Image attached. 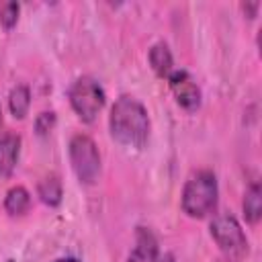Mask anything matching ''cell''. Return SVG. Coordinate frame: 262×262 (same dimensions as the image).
Listing matches in <instances>:
<instances>
[{"mask_svg":"<svg viewBox=\"0 0 262 262\" xmlns=\"http://www.w3.org/2000/svg\"><path fill=\"white\" fill-rule=\"evenodd\" d=\"M108 129L113 139L121 145L141 149L149 137V117L145 106L129 94L119 96L108 115Z\"/></svg>","mask_w":262,"mask_h":262,"instance_id":"6da1fadb","label":"cell"},{"mask_svg":"<svg viewBox=\"0 0 262 262\" xmlns=\"http://www.w3.org/2000/svg\"><path fill=\"white\" fill-rule=\"evenodd\" d=\"M217 196H219V188H217L215 174L211 170H199L186 180L182 188L180 205L188 217L203 219L215 211Z\"/></svg>","mask_w":262,"mask_h":262,"instance_id":"7a4b0ae2","label":"cell"},{"mask_svg":"<svg viewBox=\"0 0 262 262\" xmlns=\"http://www.w3.org/2000/svg\"><path fill=\"white\" fill-rule=\"evenodd\" d=\"M68 98H70L74 113L84 123H92L106 102V94L102 86L90 76H82L74 80L68 90Z\"/></svg>","mask_w":262,"mask_h":262,"instance_id":"3957f363","label":"cell"},{"mask_svg":"<svg viewBox=\"0 0 262 262\" xmlns=\"http://www.w3.org/2000/svg\"><path fill=\"white\" fill-rule=\"evenodd\" d=\"M70 164L82 184H94L100 174V154L94 139L78 133L70 139Z\"/></svg>","mask_w":262,"mask_h":262,"instance_id":"277c9868","label":"cell"},{"mask_svg":"<svg viewBox=\"0 0 262 262\" xmlns=\"http://www.w3.org/2000/svg\"><path fill=\"white\" fill-rule=\"evenodd\" d=\"M211 237L229 258H242L248 252V237L231 213H221L211 221Z\"/></svg>","mask_w":262,"mask_h":262,"instance_id":"5b68a950","label":"cell"},{"mask_svg":"<svg viewBox=\"0 0 262 262\" xmlns=\"http://www.w3.org/2000/svg\"><path fill=\"white\" fill-rule=\"evenodd\" d=\"M168 84L176 102L182 108L196 111L201 106V90L186 70H172V74L168 76Z\"/></svg>","mask_w":262,"mask_h":262,"instance_id":"8992f818","label":"cell"},{"mask_svg":"<svg viewBox=\"0 0 262 262\" xmlns=\"http://www.w3.org/2000/svg\"><path fill=\"white\" fill-rule=\"evenodd\" d=\"M158 256H160V248H158L156 235L145 227H137L135 246H133L127 262H156Z\"/></svg>","mask_w":262,"mask_h":262,"instance_id":"52a82bcc","label":"cell"},{"mask_svg":"<svg viewBox=\"0 0 262 262\" xmlns=\"http://www.w3.org/2000/svg\"><path fill=\"white\" fill-rule=\"evenodd\" d=\"M20 154V137L14 133L0 135V180H6L18 162Z\"/></svg>","mask_w":262,"mask_h":262,"instance_id":"ba28073f","label":"cell"},{"mask_svg":"<svg viewBox=\"0 0 262 262\" xmlns=\"http://www.w3.org/2000/svg\"><path fill=\"white\" fill-rule=\"evenodd\" d=\"M147 59H149V66L151 70L156 72V76L160 78H168L174 70V59H172V51L168 47V43L164 41H158L149 47V53H147Z\"/></svg>","mask_w":262,"mask_h":262,"instance_id":"9c48e42d","label":"cell"},{"mask_svg":"<svg viewBox=\"0 0 262 262\" xmlns=\"http://www.w3.org/2000/svg\"><path fill=\"white\" fill-rule=\"evenodd\" d=\"M244 219L252 225H256L262 217V188L260 182H252L244 194Z\"/></svg>","mask_w":262,"mask_h":262,"instance_id":"30bf717a","label":"cell"},{"mask_svg":"<svg viewBox=\"0 0 262 262\" xmlns=\"http://www.w3.org/2000/svg\"><path fill=\"white\" fill-rule=\"evenodd\" d=\"M29 207H31V194H29V190L25 186L16 184V186H12L6 192V196H4V209H6L8 215H12V217L23 215V213L29 211Z\"/></svg>","mask_w":262,"mask_h":262,"instance_id":"8fae6325","label":"cell"},{"mask_svg":"<svg viewBox=\"0 0 262 262\" xmlns=\"http://www.w3.org/2000/svg\"><path fill=\"white\" fill-rule=\"evenodd\" d=\"M37 194L39 199L49 205V207H57L61 203V196H63V188H61V180L55 176V174H49L45 176L39 184H37Z\"/></svg>","mask_w":262,"mask_h":262,"instance_id":"7c38bea8","label":"cell"},{"mask_svg":"<svg viewBox=\"0 0 262 262\" xmlns=\"http://www.w3.org/2000/svg\"><path fill=\"white\" fill-rule=\"evenodd\" d=\"M8 106L14 119H25L31 106V90L25 84H16L8 94Z\"/></svg>","mask_w":262,"mask_h":262,"instance_id":"4fadbf2b","label":"cell"},{"mask_svg":"<svg viewBox=\"0 0 262 262\" xmlns=\"http://www.w3.org/2000/svg\"><path fill=\"white\" fill-rule=\"evenodd\" d=\"M18 12H20V6L18 2H12V0H0V25L4 29H12L18 20Z\"/></svg>","mask_w":262,"mask_h":262,"instance_id":"5bb4252c","label":"cell"},{"mask_svg":"<svg viewBox=\"0 0 262 262\" xmlns=\"http://www.w3.org/2000/svg\"><path fill=\"white\" fill-rule=\"evenodd\" d=\"M53 127H55V113L53 111H43L41 115H37V119H35L37 135H47V133H51Z\"/></svg>","mask_w":262,"mask_h":262,"instance_id":"9a60e30c","label":"cell"},{"mask_svg":"<svg viewBox=\"0 0 262 262\" xmlns=\"http://www.w3.org/2000/svg\"><path fill=\"white\" fill-rule=\"evenodd\" d=\"M242 8L248 14V18H254L256 16V10L260 8V2H246V4H242Z\"/></svg>","mask_w":262,"mask_h":262,"instance_id":"2e32d148","label":"cell"},{"mask_svg":"<svg viewBox=\"0 0 262 262\" xmlns=\"http://www.w3.org/2000/svg\"><path fill=\"white\" fill-rule=\"evenodd\" d=\"M156 262H176V258H174V254H172V252H166V254L158 256V260H156Z\"/></svg>","mask_w":262,"mask_h":262,"instance_id":"e0dca14e","label":"cell"},{"mask_svg":"<svg viewBox=\"0 0 262 262\" xmlns=\"http://www.w3.org/2000/svg\"><path fill=\"white\" fill-rule=\"evenodd\" d=\"M55 262H80V260H76V258H59Z\"/></svg>","mask_w":262,"mask_h":262,"instance_id":"ac0fdd59","label":"cell"},{"mask_svg":"<svg viewBox=\"0 0 262 262\" xmlns=\"http://www.w3.org/2000/svg\"><path fill=\"white\" fill-rule=\"evenodd\" d=\"M0 129H2V108H0Z\"/></svg>","mask_w":262,"mask_h":262,"instance_id":"d6986e66","label":"cell"},{"mask_svg":"<svg viewBox=\"0 0 262 262\" xmlns=\"http://www.w3.org/2000/svg\"><path fill=\"white\" fill-rule=\"evenodd\" d=\"M6 262H14V260H6Z\"/></svg>","mask_w":262,"mask_h":262,"instance_id":"ffe728a7","label":"cell"},{"mask_svg":"<svg viewBox=\"0 0 262 262\" xmlns=\"http://www.w3.org/2000/svg\"><path fill=\"white\" fill-rule=\"evenodd\" d=\"M217 262H225V260H217Z\"/></svg>","mask_w":262,"mask_h":262,"instance_id":"44dd1931","label":"cell"}]
</instances>
